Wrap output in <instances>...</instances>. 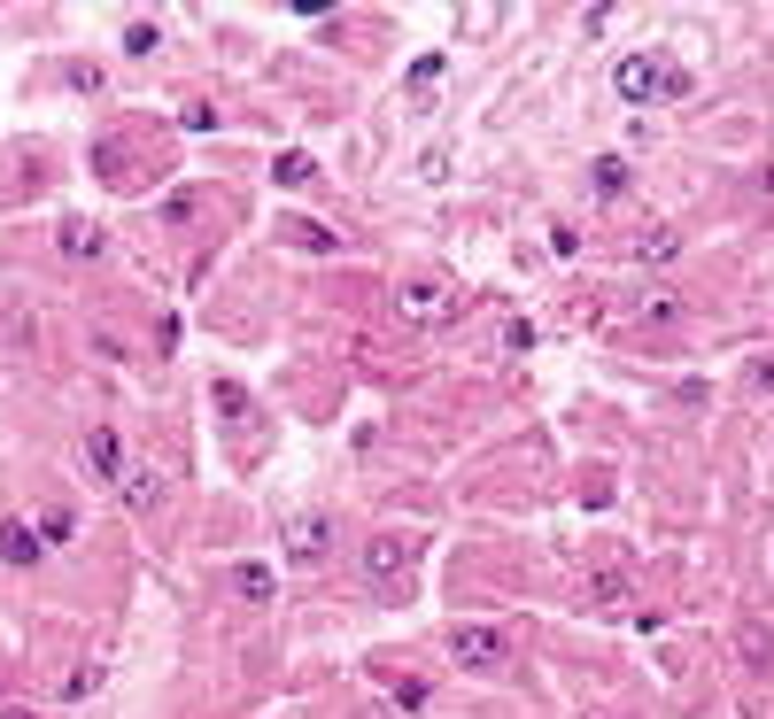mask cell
<instances>
[{
    "label": "cell",
    "instance_id": "5b68a950",
    "mask_svg": "<svg viewBox=\"0 0 774 719\" xmlns=\"http://www.w3.org/2000/svg\"><path fill=\"white\" fill-rule=\"evenodd\" d=\"M364 565H372V573H403V565H411V542H395V534H387V542L364 549Z\"/></svg>",
    "mask_w": 774,
    "mask_h": 719
},
{
    "label": "cell",
    "instance_id": "6da1fadb",
    "mask_svg": "<svg viewBox=\"0 0 774 719\" xmlns=\"http://www.w3.org/2000/svg\"><path fill=\"white\" fill-rule=\"evenodd\" d=\"M612 86H620V101H666L674 70H666L658 55H627L620 70H612Z\"/></svg>",
    "mask_w": 774,
    "mask_h": 719
},
{
    "label": "cell",
    "instance_id": "ba28073f",
    "mask_svg": "<svg viewBox=\"0 0 774 719\" xmlns=\"http://www.w3.org/2000/svg\"><path fill=\"white\" fill-rule=\"evenodd\" d=\"M124 495H132V511H148L155 495H163V480H155V472H132V488H124Z\"/></svg>",
    "mask_w": 774,
    "mask_h": 719
},
{
    "label": "cell",
    "instance_id": "7a4b0ae2",
    "mask_svg": "<svg viewBox=\"0 0 774 719\" xmlns=\"http://www.w3.org/2000/svg\"><path fill=\"white\" fill-rule=\"evenodd\" d=\"M449 650H457V665H496L504 642H496L488 627H457V634H449Z\"/></svg>",
    "mask_w": 774,
    "mask_h": 719
},
{
    "label": "cell",
    "instance_id": "30bf717a",
    "mask_svg": "<svg viewBox=\"0 0 774 719\" xmlns=\"http://www.w3.org/2000/svg\"><path fill=\"white\" fill-rule=\"evenodd\" d=\"M62 248H70V256H93L101 240H93V225H62Z\"/></svg>",
    "mask_w": 774,
    "mask_h": 719
},
{
    "label": "cell",
    "instance_id": "8992f818",
    "mask_svg": "<svg viewBox=\"0 0 774 719\" xmlns=\"http://www.w3.org/2000/svg\"><path fill=\"white\" fill-rule=\"evenodd\" d=\"M403 310H411V317H442V310H449V294L418 279V287H403Z\"/></svg>",
    "mask_w": 774,
    "mask_h": 719
},
{
    "label": "cell",
    "instance_id": "9c48e42d",
    "mask_svg": "<svg viewBox=\"0 0 774 719\" xmlns=\"http://www.w3.org/2000/svg\"><path fill=\"white\" fill-rule=\"evenodd\" d=\"M240 596H248V604H264V596H271V573H264V565H248V573H240Z\"/></svg>",
    "mask_w": 774,
    "mask_h": 719
},
{
    "label": "cell",
    "instance_id": "52a82bcc",
    "mask_svg": "<svg viewBox=\"0 0 774 719\" xmlns=\"http://www.w3.org/2000/svg\"><path fill=\"white\" fill-rule=\"evenodd\" d=\"M744 387L774 403V356H751V364H744Z\"/></svg>",
    "mask_w": 774,
    "mask_h": 719
},
{
    "label": "cell",
    "instance_id": "3957f363",
    "mask_svg": "<svg viewBox=\"0 0 774 719\" xmlns=\"http://www.w3.org/2000/svg\"><path fill=\"white\" fill-rule=\"evenodd\" d=\"M86 457H93V472H101V480H124V449H117V433H109V426L86 433Z\"/></svg>",
    "mask_w": 774,
    "mask_h": 719
},
{
    "label": "cell",
    "instance_id": "277c9868",
    "mask_svg": "<svg viewBox=\"0 0 774 719\" xmlns=\"http://www.w3.org/2000/svg\"><path fill=\"white\" fill-rule=\"evenodd\" d=\"M287 549H295L302 565H318V557H326V549H333V534H326V518H302L295 534H287Z\"/></svg>",
    "mask_w": 774,
    "mask_h": 719
}]
</instances>
